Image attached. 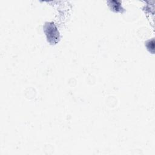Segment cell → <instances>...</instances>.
<instances>
[{
	"label": "cell",
	"instance_id": "2",
	"mask_svg": "<svg viewBox=\"0 0 155 155\" xmlns=\"http://www.w3.org/2000/svg\"><path fill=\"white\" fill-rule=\"evenodd\" d=\"M107 3L111 11L114 13H123L125 12V10L122 5V2L120 1L116 0H110L107 1Z\"/></svg>",
	"mask_w": 155,
	"mask_h": 155
},
{
	"label": "cell",
	"instance_id": "1",
	"mask_svg": "<svg viewBox=\"0 0 155 155\" xmlns=\"http://www.w3.org/2000/svg\"><path fill=\"white\" fill-rule=\"evenodd\" d=\"M43 31L45 35L47 41L51 45L57 44L60 41L59 31L53 22H45L43 25Z\"/></svg>",
	"mask_w": 155,
	"mask_h": 155
}]
</instances>
